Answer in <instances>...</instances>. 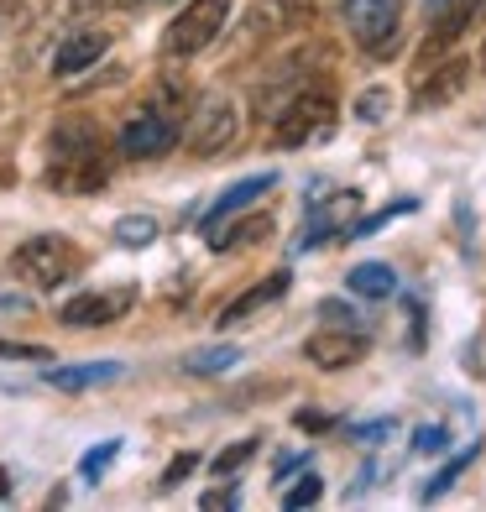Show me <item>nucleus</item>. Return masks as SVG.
<instances>
[{"label": "nucleus", "mask_w": 486, "mask_h": 512, "mask_svg": "<svg viewBox=\"0 0 486 512\" xmlns=\"http://www.w3.org/2000/svg\"><path fill=\"white\" fill-rule=\"evenodd\" d=\"M225 16H230V0H189V6L173 16L168 37H162L168 58H194V53H204V48L220 37Z\"/></svg>", "instance_id": "nucleus-5"}, {"label": "nucleus", "mask_w": 486, "mask_h": 512, "mask_svg": "<svg viewBox=\"0 0 486 512\" xmlns=\"http://www.w3.org/2000/svg\"><path fill=\"white\" fill-rule=\"evenodd\" d=\"M0 361H48V345H21V340H0Z\"/></svg>", "instance_id": "nucleus-27"}, {"label": "nucleus", "mask_w": 486, "mask_h": 512, "mask_svg": "<svg viewBox=\"0 0 486 512\" xmlns=\"http://www.w3.org/2000/svg\"><path fill=\"white\" fill-rule=\"evenodd\" d=\"M0 314L21 319V314H32V304H27V298H16V293H0Z\"/></svg>", "instance_id": "nucleus-31"}, {"label": "nucleus", "mask_w": 486, "mask_h": 512, "mask_svg": "<svg viewBox=\"0 0 486 512\" xmlns=\"http://www.w3.org/2000/svg\"><path fill=\"white\" fill-rule=\"evenodd\" d=\"M121 377V361H89V366H53L48 371V387L58 392H89V387H105Z\"/></svg>", "instance_id": "nucleus-16"}, {"label": "nucleus", "mask_w": 486, "mask_h": 512, "mask_svg": "<svg viewBox=\"0 0 486 512\" xmlns=\"http://www.w3.org/2000/svg\"><path fill=\"white\" fill-rule=\"evenodd\" d=\"M11 497V481H6V465H0V502Z\"/></svg>", "instance_id": "nucleus-33"}, {"label": "nucleus", "mask_w": 486, "mask_h": 512, "mask_svg": "<svg viewBox=\"0 0 486 512\" xmlns=\"http://www.w3.org/2000/svg\"><path fill=\"white\" fill-rule=\"evenodd\" d=\"M324 497V481H319V471H304V476H298V486H288V497H283V507H314Z\"/></svg>", "instance_id": "nucleus-22"}, {"label": "nucleus", "mask_w": 486, "mask_h": 512, "mask_svg": "<svg viewBox=\"0 0 486 512\" xmlns=\"http://www.w3.org/2000/svg\"><path fill=\"white\" fill-rule=\"evenodd\" d=\"M345 288H351L356 298H392L398 293V277H392L387 262H361L345 272Z\"/></svg>", "instance_id": "nucleus-17"}, {"label": "nucleus", "mask_w": 486, "mask_h": 512, "mask_svg": "<svg viewBox=\"0 0 486 512\" xmlns=\"http://www.w3.org/2000/svg\"><path fill=\"white\" fill-rule=\"evenodd\" d=\"M204 507H241L236 486H220V492H204Z\"/></svg>", "instance_id": "nucleus-30"}, {"label": "nucleus", "mask_w": 486, "mask_h": 512, "mask_svg": "<svg viewBox=\"0 0 486 512\" xmlns=\"http://www.w3.org/2000/svg\"><path fill=\"white\" fill-rule=\"evenodd\" d=\"M267 189H277V178H272V173H251V178H241L236 189H225V194L210 204V215H204V230H215V225H225L230 215H241V209H246L251 199H262Z\"/></svg>", "instance_id": "nucleus-14"}, {"label": "nucleus", "mask_w": 486, "mask_h": 512, "mask_svg": "<svg viewBox=\"0 0 486 512\" xmlns=\"http://www.w3.org/2000/svg\"><path fill=\"white\" fill-rule=\"evenodd\" d=\"M241 361L236 345H210V351H194V356H183V371H194V377H215V371H230Z\"/></svg>", "instance_id": "nucleus-19"}, {"label": "nucleus", "mask_w": 486, "mask_h": 512, "mask_svg": "<svg viewBox=\"0 0 486 512\" xmlns=\"http://www.w3.org/2000/svg\"><path fill=\"white\" fill-rule=\"evenodd\" d=\"M471 460H476V450H460V455H455V460L445 465V471H439V476H429V486H424V502H434V497H445L450 486H455V476L466 471Z\"/></svg>", "instance_id": "nucleus-21"}, {"label": "nucleus", "mask_w": 486, "mask_h": 512, "mask_svg": "<svg viewBox=\"0 0 486 512\" xmlns=\"http://www.w3.org/2000/svg\"><path fill=\"white\" fill-rule=\"evenodd\" d=\"M115 455H121V439H105V445H100V450H89V455L79 460V476H84V481H95V476L105 471V465H110Z\"/></svg>", "instance_id": "nucleus-25"}, {"label": "nucleus", "mask_w": 486, "mask_h": 512, "mask_svg": "<svg viewBox=\"0 0 486 512\" xmlns=\"http://www.w3.org/2000/svg\"><path fill=\"white\" fill-rule=\"evenodd\" d=\"M293 288V272H272V277H262L257 288H246L241 298H230V304L220 309V330H230V324H241V319H251V314H262L267 304H277Z\"/></svg>", "instance_id": "nucleus-12"}, {"label": "nucleus", "mask_w": 486, "mask_h": 512, "mask_svg": "<svg viewBox=\"0 0 486 512\" xmlns=\"http://www.w3.org/2000/svg\"><path fill=\"white\" fill-rule=\"evenodd\" d=\"M11 272H16L27 288L53 293V288L74 283V277L84 272V251L68 241V236H32V241H21V246L11 251Z\"/></svg>", "instance_id": "nucleus-3"}, {"label": "nucleus", "mask_w": 486, "mask_h": 512, "mask_svg": "<svg viewBox=\"0 0 486 512\" xmlns=\"http://www.w3.org/2000/svg\"><path fill=\"white\" fill-rule=\"evenodd\" d=\"M481 11H486V0H481Z\"/></svg>", "instance_id": "nucleus-36"}, {"label": "nucleus", "mask_w": 486, "mask_h": 512, "mask_svg": "<svg viewBox=\"0 0 486 512\" xmlns=\"http://www.w3.org/2000/svg\"><path fill=\"white\" fill-rule=\"evenodd\" d=\"M413 450L419 455H445L450 450V429L445 424H419L413 429Z\"/></svg>", "instance_id": "nucleus-23"}, {"label": "nucleus", "mask_w": 486, "mask_h": 512, "mask_svg": "<svg viewBox=\"0 0 486 512\" xmlns=\"http://www.w3.org/2000/svg\"><path fill=\"white\" fill-rule=\"evenodd\" d=\"M115 241H121V246H152V241H157V220H152V215L115 220Z\"/></svg>", "instance_id": "nucleus-20"}, {"label": "nucleus", "mask_w": 486, "mask_h": 512, "mask_svg": "<svg viewBox=\"0 0 486 512\" xmlns=\"http://www.w3.org/2000/svg\"><path fill=\"white\" fill-rule=\"evenodd\" d=\"M136 304V288H110V293H79L63 304V324H74V330H95V324H115L126 309Z\"/></svg>", "instance_id": "nucleus-8"}, {"label": "nucleus", "mask_w": 486, "mask_h": 512, "mask_svg": "<svg viewBox=\"0 0 486 512\" xmlns=\"http://www.w3.org/2000/svg\"><path fill=\"white\" fill-rule=\"evenodd\" d=\"M466 79H471V63H466V58H445L419 89H413V110H439V105H450L460 89H466Z\"/></svg>", "instance_id": "nucleus-11"}, {"label": "nucleus", "mask_w": 486, "mask_h": 512, "mask_svg": "<svg viewBox=\"0 0 486 512\" xmlns=\"http://www.w3.org/2000/svg\"><path fill=\"white\" fill-rule=\"evenodd\" d=\"M335 131V95H330V84H319L309 79L298 95L277 110V121H272V147H314L319 136H330Z\"/></svg>", "instance_id": "nucleus-2"}, {"label": "nucleus", "mask_w": 486, "mask_h": 512, "mask_svg": "<svg viewBox=\"0 0 486 512\" xmlns=\"http://www.w3.org/2000/svg\"><path fill=\"white\" fill-rule=\"evenodd\" d=\"M439 6H445V0H429V11H434V16H439Z\"/></svg>", "instance_id": "nucleus-34"}, {"label": "nucleus", "mask_w": 486, "mask_h": 512, "mask_svg": "<svg viewBox=\"0 0 486 512\" xmlns=\"http://www.w3.org/2000/svg\"><path fill=\"white\" fill-rule=\"evenodd\" d=\"M131 6H152V0H74L79 16H89V11H131Z\"/></svg>", "instance_id": "nucleus-28"}, {"label": "nucleus", "mask_w": 486, "mask_h": 512, "mask_svg": "<svg viewBox=\"0 0 486 512\" xmlns=\"http://www.w3.org/2000/svg\"><path fill=\"white\" fill-rule=\"evenodd\" d=\"M304 351H309L314 366L340 371V366H356V361L366 356V335H361V330H319V335H309Z\"/></svg>", "instance_id": "nucleus-10"}, {"label": "nucleus", "mask_w": 486, "mask_h": 512, "mask_svg": "<svg viewBox=\"0 0 486 512\" xmlns=\"http://www.w3.org/2000/svg\"><path fill=\"white\" fill-rule=\"evenodd\" d=\"M251 455H257V439H241L236 450H225V455H215V471H220V476H230V471H241V465H246Z\"/></svg>", "instance_id": "nucleus-26"}, {"label": "nucleus", "mask_w": 486, "mask_h": 512, "mask_svg": "<svg viewBox=\"0 0 486 512\" xmlns=\"http://www.w3.org/2000/svg\"><path fill=\"white\" fill-rule=\"evenodd\" d=\"M241 136V115L230 100H204L194 110V126H189V152L194 157H220L225 147H236Z\"/></svg>", "instance_id": "nucleus-7"}, {"label": "nucleus", "mask_w": 486, "mask_h": 512, "mask_svg": "<svg viewBox=\"0 0 486 512\" xmlns=\"http://www.w3.org/2000/svg\"><path fill=\"white\" fill-rule=\"evenodd\" d=\"M267 230H272V220H267V215H251V220H236V225L225 220V225H215V230H210V246H215V251H236V246L262 241Z\"/></svg>", "instance_id": "nucleus-18"}, {"label": "nucleus", "mask_w": 486, "mask_h": 512, "mask_svg": "<svg viewBox=\"0 0 486 512\" xmlns=\"http://www.w3.org/2000/svg\"><path fill=\"white\" fill-rule=\"evenodd\" d=\"M345 27L361 42L366 53H392L398 42V27H403V0H345Z\"/></svg>", "instance_id": "nucleus-6"}, {"label": "nucleus", "mask_w": 486, "mask_h": 512, "mask_svg": "<svg viewBox=\"0 0 486 512\" xmlns=\"http://www.w3.org/2000/svg\"><path fill=\"white\" fill-rule=\"evenodd\" d=\"M387 105H392V95H387L382 84H372V89H366V95L356 100V115H361L366 126H377V121H387Z\"/></svg>", "instance_id": "nucleus-24"}, {"label": "nucleus", "mask_w": 486, "mask_h": 512, "mask_svg": "<svg viewBox=\"0 0 486 512\" xmlns=\"http://www.w3.org/2000/svg\"><path fill=\"white\" fill-rule=\"evenodd\" d=\"M476 11H481V0H455V6H450L445 16L434 21V32H429V42H424V48H419V63H434V58L445 53V48H455V42H460V32L471 27V16H476Z\"/></svg>", "instance_id": "nucleus-13"}, {"label": "nucleus", "mask_w": 486, "mask_h": 512, "mask_svg": "<svg viewBox=\"0 0 486 512\" xmlns=\"http://www.w3.org/2000/svg\"><path fill=\"white\" fill-rule=\"evenodd\" d=\"M48 183L58 194H100L110 183V152L105 136L89 121H63L53 131V152H48Z\"/></svg>", "instance_id": "nucleus-1"}, {"label": "nucleus", "mask_w": 486, "mask_h": 512, "mask_svg": "<svg viewBox=\"0 0 486 512\" xmlns=\"http://www.w3.org/2000/svg\"><path fill=\"white\" fill-rule=\"evenodd\" d=\"M110 48V37L105 32H74L63 42V48L53 53V74H84L89 63H100Z\"/></svg>", "instance_id": "nucleus-15"}, {"label": "nucleus", "mask_w": 486, "mask_h": 512, "mask_svg": "<svg viewBox=\"0 0 486 512\" xmlns=\"http://www.w3.org/2000/svg\"><path fill=\"white\" fill-rule=\"evenodd\" d=\"M115 147H121V157H131V162L168 157V152L178 147V115H173L168 105H142V110H136L131 121L121 126Z\"/></svg>", "instance_id": "nucleus-4"}, {"label": "nucleus", "mask_w": 486, "mask_h": 512, "mask_svg": "<svg viewBox=\"0 0 486 512\" xmlns=\"http://www.w3.org/2000/svg\"><path fill=\"white\" fill-rule=\"evenodd\" d=\"M481 63H486V42H481Z\"/></svg>", "instance_id": "nucleus-35"}, {"label": "nucleus", "mask_w": 486, "mask_h": 512, "mask_svg": "<svg viewBox=\"0 0 486 512\" xmlns=\"http://www.w3.org/2000/svg\"><path fill=\"white\" fill-rule=\"evenodd\" d=\"M356 220H361V194H351V189L324 194L319 215H309L304 246H319V241H330V236H351V225H356Z\"/></svg>", "instance_id": "nucleus-9"}, {"label": "nucleus", "mask_w": 486, "mask_h": 512, "mask_svg": "<svg viewBox=\"0 0 486 512\" xmlns=\"http://www.w3.org/2000/svg\"><path fill=\"white\" fill-rule=\"evenodd\" d=\"M392 424H366V429H356V439H366V445H377V439L387 434Z\"/></svg>", "instance_id": "nucleus-32"}, {"label": "nucleus", "mask_w": 486, "mask_h": 512, "mask_svg": "<svg viewBox=\"0 0 486 512\" xmlns=\"http://www.w3.org/2000/svg\"><path fill=\"white\" fill-rule=\"evenodd\" d=\"M194 465H199V455H194V450H189V455H178V460L168 465V471H162V492H173V486H178L183 476H189Z\"/></svg>", "instance_id": "nucleus-29"}]
</instances>
